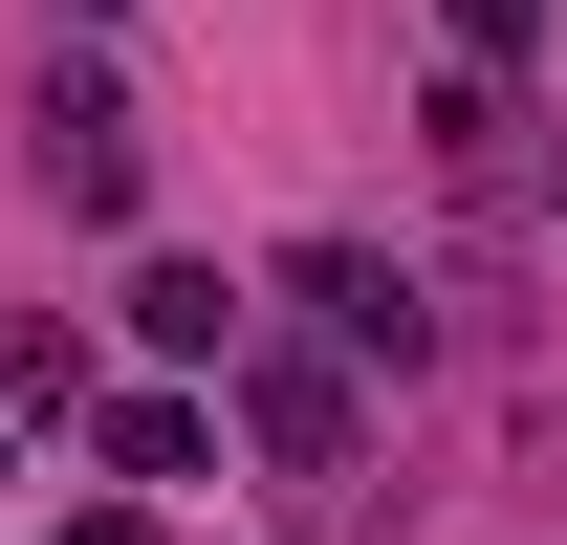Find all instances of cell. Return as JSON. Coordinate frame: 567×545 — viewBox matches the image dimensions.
<instances>
[{
	"label": "cell",
	"mask_w": 567,
	"mask_h": 545,
	"mask_svg": "<svg viewBox=\"0 0 567 545\" xmlns=\"http://www.w3.org/2000/svg\"><path fill=\"white\" fill-rule=\"evenodd\" d=\"M218 414H240V436L284 459V502H306V524H350L371 414H350V371H328V349H240V371H218Z\"/></svg>",
	"instance_id": "obj_1"
},
{
	"label": "cell",
	"mask_w": 567,
	"mask_h": 545,
	"mask_svg": "<svg viewBox=\"0 0 567 545\" xmlns=\"http://www.w3.org/2000/svg\"><path fill=\"white\" fill-rule=\"evenodd\" d=\"M284 306H306V328H328V349H350V371H415V263H371V240H306V263H284Z\"/></svg>",
	"instance_id": "obj_2"
},
{
	"label": "cell",
	"mask_w": 567,
	"mask_h": 545,
	"mask_svg": "<svg viewBox=\"0 0 567 545\" xmlns=\"http://www.w3.org/2000/svg\"><path fill=\"white\" fill-rule=\"evenodd\" d=\"M44 197H66V218H132V197H153V132H132V88H110V66L44 88Z\"/></svg>",
	"instance_id": "obj_3"
},
{
	"label": "cell",
	"mask_w": 567,
	"mask_h": 545,
	"mask_svg": "<svg viewBox=\"0 0 567 545\" xmlns=\"http://www.w3.org/2000/svg\"><path fill=\"white\" fill-rule=\"evenodd\" d=\"M132 349H153V371H240L262 328H240V284H218V263H132Z\"/></svg>",
	"instance_id": "obj_4"
},
{
	"label": "cell",
	"mask_w": 567,
	"mask_h": 545,
	"mask_svg": "<svg viewBox=\"0 0 567 545\" xmlns=\"http://www.w3.org/2000/svg\"><path fill=\"white\" fill-rule=\"evenodd\" d=\"M87 436H110V480H132V502H153V480H218V393H197V371H175V393H110Z\"/></svg>",
	"instance_id": "obj_5"
},
{
	"label": "cell",
	"mask_w": 567,
	"mask_h": 545,
	"mask_svg": "<svg viewBox=\"0 0 567 545\" xmlns=\"http://www.w3.org/2000/svg\"><path fill=\"white\" fill-rule=\"evenodd\" d=\"M436 175H458V197H502V175H524V110H502V66H436Z\"/></svg>",
	"instance_id": "obj_6"
},
{
	"label": "cell",
	"mask_w": 567,
	"mask_h": 545,
	"mask_svg": "<svg viewBox=\"0 0 567 545\" xmlns=\"http://www.w3.org/2000/svg\"><path fill=\"white\" fill-rule=\"evenodd\" d=\"M436 22H458V66H524V44H546L567 0H436Z\"/></svg>",
	"instance_id": "obj_7"
},
{
	"label": "cell",
	"mask_w": 567,
	"mask_h": 545,
	"mask_svg": "<svg viewBox=\"0 0 567 545\" xmlns=\"http://www.w3.org/2000/svg\"><path fill=\"white\" fill-rule=\"evenodd\" d=\"M66 545H175V524H153V502H87V524H66Z\"/></svg>",
	"instance_id": "obj_8"
},
{
	"label": "cell",
	"mask_w": 567,
	"mask_h": 545,
	"mask_svg": "<svg viewBox=\"0 0 567 545\" xmlns=\"http://www.w3.org/2000/svg\"><path fill=\"white\" fill-rule=\"evenodd\" d=\"M66 22H110V0H66Z\"/></svg>",
	"instance_id": "obj_9"
}]
</instances>
